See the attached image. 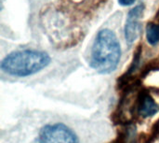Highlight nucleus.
I'll use <instances>...</instances> for the list:
<instances>
[{
    "label": "nucleus",
    "mask_w": 159,
    "mask_h": 143,
    "mask_svg": "<svg viewBox=\"0 0 159 143\" xmlns=\"http://www.w3.org/2000/svg\"><path fill=\"white\" fill-rule=\"evenodd\" d=\"M120 57V44L115 33L109 29L100 31L92 47L91 67L101 74H109L116 70Z\"/></svg>",
    "instance_id": "f257e3e1"
},
{
    "label": "nucleus",
    "mask_w": 159,
    "mask_h": 143,
    "mask_svg": "<svg viewBox=\"0 0 159 143\" xmlns=\"http://www.w3.org/2000/svg\"><path fill=\"white\" fill-rule=\"evenodd\" d=\"M50 63V57L48 53L40 51L25 50L15 52L2 61L0 68L2 72L18 78L34 75Z\"/></svg>",
    "instance_id": "f03ea898"
},
{
    "label": "nucleus",
    "mask_w": 159,
    "mask_h": 143,
    "mask_svg": "<svg viewBox=\"0 0 159 143\" xmlns=\"http://www.w3.org/2000/svg\"><path fill=\"white\" fill-rule=\"evenodd\" d=\"M34 143H79V141L67 126L56 123L43 126Z\"/></svg>",
    "instance_id": "7ed1b4c3"
},
{
    "label": "nucleus",
    "mask_w": 159,
    "mask_h": 143,
    "mask_svg": "<svg viewBox=\"0 0 159 143\" xmlns=\"http://www.w3.org/2000/svg\"><path fill=\"white\" fill-rule=\"evenodd\" d=\"M143 10H144V6L142 4L132 8L128 14L126 25H125V37L129 44L134 42L140 35L141 32L140 21L141 18L143 17Z\"/></svg>",
    "instance_id": "20e7f679"
},
{
    "label": "nucleus",
    "mask_w": 159,
    "mask_h": 143,
    "mask_svg": "<svg viewBox=\"0 0 159 143\" xmlns=\"http://www.w3.org/2000/svg\"><path fill=\"white\" fill-rule=\"evenodd\" d=\"M133 109L136 114L142 119L150 118L159 112V105L152 96L146 92L140 93L136 98Z\"/></svg>",
    "instance_id": "39448f33"
},
{
    "label": "nucleus",
    "mask_w": 159,
    "mask_h": 143,
    "mask_svg": "<svg viewBox=\"0 0 159 143\" xmlns=\"http://www.w3.org/2000/svg\"><path fill=\"white\" fill-rule=\"evenodd\" d=\"M159 137V120L156 122V124L152 126L151 130L139 137L136 141V143H154L156 140H157Z\"/></svg>",
    "instance_id": "423d86ee"
},
{
    "label": "nucleus",
    "mask_w": 159,
    "mask_h": 143,
    "mask_svg": "<svg viewBox=\"0 0 159 143\" xmlns=\"http://www.w3.org/2000/svg\"><path fill=\"white\" fill-rule=\"evenodd\" d=\"M146 38L151 45H156L159 42V24L148 23L146 27Z\"/></svg>",
    "instance_id": "0eeeda50"
},
{
    "label": "nucleus",
    "mask_w": 159,
    "mask_h": 143,
    "mask_svg": "<svg viewBox=\"0 0 159 143\" xmlns=\"http://www.w3.org/2000/svg\"><path fill=\"white\" fill-rule=\"evenodd\" d=\"M136 0H118L119 4L122 5V6H129V5H132Z\"/></svg>",
    "instance_id": "6e6552de"
}]
</instances>
